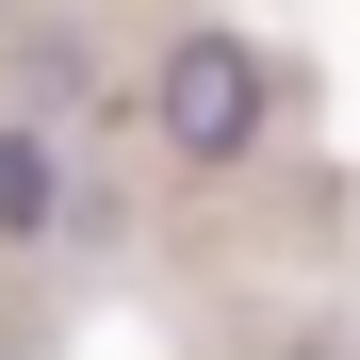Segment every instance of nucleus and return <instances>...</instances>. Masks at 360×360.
Segmentation results:
<instances>
[{
    "instance_id": "nucleus-1",
    "label": "nucleus",
    "mask_w": 360,
    "mask_h": 360,
    "mask_svg": "<svg viewBox=\"0 0 360 360\" xmlns=\"http://www.w3.org/2000/svg\"><path fill=\"white\" fill-rule=\"evenodd\" d=\"M148 148L180 164V180H246L262 148H278V49L262 33H164L148 49Z\"/></svg>"
},
{
    "instance_id": "nucleus-2",
    "label": "nucleus",
    "mask_w": 360,
    "mask_h": 360,
    "mask_svg": "<svg viewBox=\"0 0 360 360\" xmlns=\"http://www.w3.org/2000/svg\"><path fill=\"white\" fill-rule=\"evenodd\" d=\"M49 229H66V131L0 115V246H49Z\"/></svg>"
}]
</instances>
